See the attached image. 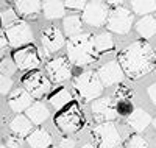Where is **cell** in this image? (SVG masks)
I'll return each mask as SVG.
<instances>
[{
    "label": "cell",
    "mask_w": 156,
    "mask_h": 148,
    "mask_svg": "<svg viewBox=\"0 0 156 148\" xmlns=\"http://www.w3.org/2000/svg\"><path fill=\"white\" fill-rule=\"evenodd\" d=\"M48 100H50V104L53 106L55 109H62V107H66L70 103L72 95L66 89H58L55 93H51V97H48Z\"/></svg>",
    "instance_id": "cb8c5ba5"
},
{
    "label": "cell",
    "mask_w": 156,
    "mask_h": 148,
    "mask_svg": "<svg viewBox=\"0 0 156 148\" xmlns=\"http://www.w3.org/2000/svg\"><path fill=\"white\" fill-rule=\"evenodd\" d=\"M120 67L129 78H140L156 65L154 50L144 41L129 44L120 55Z\"/></svg>",
    "instance_id": "6da1fadb"
},
{
    "label": "cell",
    "mask_w": 156,
    "mask_h": 148,
    "mask_svg": "<svg viewBox=\"0 0 156 148\" xmlns=\"http://www.w3.org/2000/svg\"><path fill=\"white\" fill-rule=\"evenodd\" d=\"M148 95H150L151 101L156 104V83H154V84H151V86L148 87Z\"/></svg>",
    "instance_id": "d590c367"
},
{
    "label": "cell",
    "mask_w": 156,
    "mask_h": 148,
    "mask_svg": "<svg viewBox=\"0 0 156 148\" xmlns=\"http://www.w3.org/2000/svg\"><path fill=\"white\" fill-rule=\"evenodd\" d=\"M133 22H134L133 12L129 9H126V8H123V6H119V8L112 9L108 14L106 26H108V30L112 31V33L126 34L129 30H131Z\"/></svg>",
    "instance_id": "277c9868"
},
{
    "label": "cell",
    "mask_w": 156,
    "mask_h": 148,
    "mask_svg": "<svg viewBox=\"0 0 156 148\" xmlns=\"http://www.w3.org/2000/svg\"><path fill=\"white\" fill-rule=\"evenodd\" d=\"M17 22H19V17H17L16 9H11V8L2 9V12H0V23H2L6 30L9 28V26L16 25Z\"/></svg>",
    "instance_id": "4316f807"
},
{
    "label": "cell",
    "mask_w": 156,
    "mask_h": 148,
    "mask_svg": "<svg viewBox=\"0 0 156 148\" xmlns=\"http://www.w3.org/2000/svg\"><path fill=\"white\" fill-rule=\"evenodd\" d=\"M81 148H95V146L90 145V143H87V145H84V146H81Z\"/></svg>",
    "instance_id": "8d00e7d4"
},
{
    "label": "cell",
    "mask_w": 156,
    "mask_h": 148,
    "mask_svg": "<svg viewBox=\"0 0 156 148\" xmlns=\"http://www.w3.org/2000/svg\"><path fill=\"white\" fill-rule=\"evenodd\" d=\"M12 61H14L16 67L20 70H31L39 65V56L33 45L17 48L14 51V55H12Z\"/></svg>",
    "instance_id": "8fae6325"
},
{
    "label": "cell",
    "mask_w": 156,
    "mask_h": 148,
    "mask_svg": "<svg viewBox=\"0 0 156 148\" xmlns=\"http://www.w3.org/2000/svg\"><path fill=\"white\" fill-rule=\"evenodd\" d=\"M8 104L14 112H22V111H27L33 104V98L23 87H19L16 90H12V93L9 95V100H8Z\"/></svg>",
    "instance_id": "9a60e30c"
},
{
    "label": "cell",
    "mask_w": 156,
    "mask_h": 148,
    "mask_svg": "<svg viewBox=\"0 0 156 148\" xmlns=\"http://www.w3.org/2000/svg\"><path fill=\"white\" fill-rule=\"evenodd\" d=\"M16 64H14V61L12 59H9V58H3L2 61H0V73H2L3 76H11L12 73L16 72Z\"/></svg>",
    "instance_id": "f1b7e54d"
},
{
    "label": "cell",
    "mask_w": 156,
    "mask_h": 148,
    "mask_svg": "<svg viewBox=\"0 0 156 148\" xmlns=\"http://www.w3.org/2000/svg\"><path fill=\"white\" fill-rule=\"evenodd\" d=\"M62 26H64V33L67 36L75 37L78 34H81L83 31V20L78 16H69V17H64Z\"/></svg>",
    "instance_id": "44dd1931"
},
{
    "label": "cell",
    "mask_w": 156,
    "mask_h": 148,
    "mask_svg": "<svg viewBox=\"0 0 156 148\" xmlns=\"http://www.w3.org/2000/svg\"><path fill=\"white\" fill-rule=\"evenodd\" d=\"M112 47H114V39L109 33H101L94 37V50L95 51L103 53V51L112 50Z\"/></svg>",
    "instance_id": "d4e9b609"
},
{
    "label": "cell",
    "mask_w": 156,
    "mask_h": 148,
    "mask_svg": "<svg viewBox=\"0 0 156 148\" xmlns=\"http://www.w3.org/2000/svg\"><path fill=\"white\" fill-rule=\"evenodd\" d=\"M154 19H156V17H154Z\"/></svg>",
    "instance_id": "60d3db41"
},
{
    "label": "cell",
    "mask_w": 156,
    "mask_h": 148,
    "mask_svg": "<svg viewBox=\"0 0 156 148\" xmlns=\"http://www.w3.org/2000/svg\"><path fill=\"white\" fill-rule=\"evenodd\" d=\"M86 6V2H75V0H67L64 2V8H69V9H84Z\"/></svg>",
    "instance_id": "1f68e13d"
},
{
    "label": "cell",
    "mask_w": 156,
    "mask_h": 148,
    "mask_svg": "<svg viewBox=\"0 0 156 148\" xmlns=\"http://www.w3.org/2000/svg\"><path fill=\"white\" fill-rule=\"evenodd\" d=\"M9 128H11V131L14 132V134H17V137H23V136H30V134H31L33 123L27 118V115L19 114V115L9 123Z\"/></svg>",
    "instance_id": "ac0fdd59"
},
{
    "label": "cell",
    "mask_w": 156,
    "mask_h": 148,
    "mask_svg": "<svg viewBox=\"0 0 156 148\" xmlns=\"http://www.w3.org/2000/svg\"><path fill=\"white\" fill-rule=\"evenodd\" d=\"M133 111H134V109H133V104H131V101L126 100V98H120L119 101L115 103V112L119 114V115L129 117Z\"/></svg>",
    "instance_id": "83f0119b"
},
{
    "label": "cell",
    "mask_w": 156,
    "mask_h": 148,
    "mask_svg": "<svg viewBox=\"0 0 156 148\" xmlns=\"http://www.w3.org/2000/svg\"><path fill=\"white\" fill-rule=\"evenodd\" d=\"M151 123H153V126H154V129H156V118H154V120H151Z\"/></svg>",
    "instance_id": "74e56055"
},
{
    "label": "cell",
    "mask_w": 156,
    "mask_h": 148,
    "mask_svg": "<svg viewBox=\"0 0 156 148\" xmlns=\"http://www.w3.org/2000/svg\"><path fill=\"white\" fill-rule=\"evenodd\" d=\"M11 87H12V79L8 78V76L0 75V93H2V95H6V93L11 90Z\"/></svg>",
    "instance_id": "4dcf8cb0"
},
{
    "label": "cell",
    "mask_w": 156,
    "mask_h": 148,
    "mask_svg": "<svg viewBox=\"0 0 156 148\" xmlns=\"http://www.w3.org/2000/svg\"><path fill=\"white\" fill-rule=\"evenodd\" d=\"M8 45V41H6V36L3 31H0V51H3Z\"/></svg>",
    "instance_id": "e575fe53"
},
{
    "label": "cell",
    "mask_w": 156,
    "mask_h": 148,
    "mask_svg": "<svg viewBox=\"0 0 156 148\" xmlns=\"http://www.w3.org/2000/svg\"><path fill=\"white\" fill-rule=\"evenodd\" d=\"M5 36H6L8 45H11V47H22V45H27L33 41L31 26L25 20H19L16 25L9 26L5 33Z\"/></svg>",
    "instance_id": "ba28073f"
},
{
    "label": "cell",
    "mask_w": 156,
    "mask_h": 148,
    "mask_svg": "<svg viewBox=\"0 0 156 148\" xmlns=\"http://www.w3.org/2000/svg\"><path fill=\"white\" fill-rule=\"evenodd\" d=\"M97 75L100 78L103 87H105V86L108 87V86L120 83V81H123V76H125L120 64L117 61H109L106 64H103L100 69L97 70Z\"/></svg>",
    "instance_id": "30bf717a"
},
{
    "label": "cell",
    "mask_w": 156,
    "mask_h": 148,
    "mask_svg": "<svg viewBox=\"0 0 156 148\" xmlns=\"http://www.w3.org/2000/svg\"><path fill=\"white\" fill-rule=\"evenodd\" d=\"M126 148H147L148 145H147V140L144 139V137H140L139 134H136V136H133V137H129L128 140H126V145H125Z\"/></svg>",
    "instance_id": "f546056e"
},
{
    "label": "cell",
    "mask_w": 156,
    "mask_h": 148,
    "mask_svg": "<svg viewBox=\"0 0 156 148\" xmlns=\"http://www.w3.org/2000/svg\"><path fill=\"white\" fill-rule=\"evenodd\" d=\"M73 89L83 101H94L101 95L103 84L100 81L97 72L87 70L73 79Z\"/></svg>",
    "instance_id": "3957f363"
},
{
    "label": "cell",
    "mask_w": 156,
    "mask_h": 148,
    "mask_svg": "<svg viewBox=\"0 0 156 148\" xmlns=\"http://www.w3.org/2000/svg\"><path fill=\"white\" fill-rule=\"evenodd\" d=\"M136 30L137 33L145 37V39H150L151 36L156 34V19L153 16H145L142 17L137 23H136Z\"/></svg>",
    "instance_id": "ffe728a7"
},
{
    "label": "cell",
    "mask_w": 156,
    "mask_h": 148,
    "mask_svg": "<svg viewBox=\"0 0 156 148\" xmlns=\"http://www.w3.org/2000/svg\"><path fill=\"white\" fill-rule=\"evenodd\" d=\"M81 114L76 111V107L67 109L61 112L58 117H55V123L58 125L59 129H62L64 132H73L81 126Z\"/></svg>",
    "instance_id": "4fadbf2b"
},
{
    "label": "cell",
    "mask_w": 156,
    "mask_h": 148,
    "mask_svg": "<svg viewBox=\"0 0 156 148\" xmlns=\"http://www.w3.org/2000/svg\"><path fill=\"white\" fill-rule=\"evenodd\" d=\"M42 11L44 16L47 19H59L64 16L66 8H64L62 2H55V0H50V2H44L42 5Z\"/></svg>",
    "instance_id": "7402d4cb"
},
{
    "label": "cell",
    "mask_w": 156,
    "mask_h": 148,
    "mask_svg": "<svg viewBox=\"0 0 156 148\" xmlns=\"http://www.w3.org/2000/svg\"><path fill=\"white\" fill-rule=\"evenodd\" d=\"M67 56L69 62L75 65H87L94 62V36L89 33H81L75 37H70V41L67 42Z\"/></svg>",
    "instance_id": "7a4b0ae2"
},
{
    "label": "cell",
    "mask_w": 156,
    "mask_h": 148,
    "mask_svg": "<svg viewBox=\"0 0 156 148\" xmlns=\"http://www.w3.org/2000/svg\"><path fill=\"white\" fill-rule=\"evenodd\" d=\"M16 9L22 16H36L41 11V3L36 0H19L16 2Z\"/></svg>",
    "instance_id": "603a6c76"
},
{
    "label": "cell",
    "mask_w": 156,
    "mask_h": 148,
    "mask_svg": "<svg viewBox=\"0 0 156 148\" xmlns=\"http://www.w3.org/2000/svg\"><path fill=\"white\" fill-rule=\"evenodd\" d=\"M25 112H27V118L30 120L33 125H41V123H44L45 120L48 118V115H50L47 106H45L44 103H41V101L33 103Z\"/></svg>",
    "instance_id": "e0dca14e"
},
{
    "label": "cell",
    "mask_w": 156,
    "mask_h": 148,
    "mask_svg": "<svg viewBox=\"0 0 156 148\" xmlns=\"http://www.w3.org/2000/svg\"><path fill=\"white\" fill-rule=\"evenodd\" d=\"M131 8L136 14L145 17L150 12L156 11V2H153V0H136V2H131Z\"/></svg>",
    "instance_id": "484cf974"
},
{
    "label": "cell",
    "mask_w": 156,
    "mask_h": 148,
    "mask_svg": "<svg viewBox=\"0 0 156 148\" xmlns=\"http://www.w3.org/2000/svg\"><path fill=\"white\" fill-rule=\"evenodd\" d=\"M27 142L31 148H48L51 145V136L44 129H36L27 137Z\"/></svg>",
    "instance_id": "d6986e66"
},
{
    "label": "cell",
    "mask_w": 156,
    "mask_h": 148,
    "mask_svg": "<svg viewBox=\"0 0 156 148\" xmlns=\"http://www.w3.org/2000/svg\"><path fill=\"white\" fill-rule=\"evenodd\" d=\"M41 42H42V47L47 53L58 51L64 45V34L56 26H48V28L42 30Z\"/></svg>",
    "instance_id": "5bb4252c"
},
{
    "label": "cell",
    "mask_w": 156,
    "mask_h": 148,
    "mask_svg": "<svg viewBox=\"0 0 156 148\" xmlns=\"http://www.w3.org/2000/svg\"><path fill=\"white\" fill-rule=\"evenodd\" d=\"M45 70L50 76V79L53 83H64L67 81L72 75V69H70V62L66 58H56V59H51L47 62L45 65Z\"/></svg>",
    "instance_id": "9c48e42d"
},
{
    "label": "cell",
    "mask_w": 156,
    "mask_h": 148,
    "mask_svg": "<svg viewBox=\"0 0 156 148\" xmlns=\"http://www.w3.org/2000/svg\"><path fill=\"white\" fill-rule=\"evenodd\" d=\"M128 125L131 126L136 132H142L150 123H151V117L148 115V112H145L144 109H140V107H137V109H134L131 112V115L128 117Z\"/></svg>",
    "instance_id": "2e32d148"
},
{
    "label": "cell",
    "mask_w": 156,
    "mask_h": 148,
    "mask_svg": "<svg viewBox=\"0 0 156 148\" xmlns=\"http://www.w3.org/2000/svg\"><path fill=\"white\" fill-rule=\"evenodd\" d=\"M22 84H23V89L31 95V98L44 97L50 89V81L44 76V73L37 72V70L25 75L22 79Z\"/></svg>",
    "instance_id": "52a82bcc"
},
{
    "label": "cell",
    "mask_w": 156,
    "mask_h": 148,
    "mask_svg": "<svg viewBox=\"0 0 156 148\" xmlns=\"http://www.w3.org/2000/svg\"><path fill=\"white\" fill-rule=\"evenodd\" d=\"M92 137L98 148H114L120 142V134L112 122L100 123L92 131Z\"/></svg>",
    "instance_id": "5b68a950"
},
{
    "label": "cell",
    "mask_w": 156,
    "mask_h": 148,
    "mask_svg": "<svg viewBox=\"0 0 156 148\" xmlns=\"http://www.w3.org/2000/svg\"><path fill=\"white\" fill-rule=\"evenodd\" d=\"M108 14H109L108 6L103 2H89V3H86V6L83 9L81 20L90 26L98 28V26H103L106 23Z\"/></svg>",
    "instance_id": "8992f818"
},
{
    "label": "cell",
    "mask_w": 156,
    "mask_h": 148,
    "mask_svg": "<svg viewBox=\"0 0 156 148\" xmlns=\"http://www.w3.org/2000/svg\"><path fill=\"white\" fill-rule=\"evenodd\" d=\"M92 114L98 122H103V123L114 120L117 117V112H115V104H114L112 98L111 97H101V98L94 100Z\"/></svg>",
    "instance_id": "7c38bea8"
},
{
    "label": "cell",
    "mask_w": 156,
    "mask_h": 148,
    "mask_svg": "<svg viewBox=\"0 0 156 148\" xmlns=\"http://www.w3.org/2000/svg\"><path fill=\"white\" fill-rule=\"evenodd\" d=\"M6 148H22V140L19 137H8Z\"/></svg>",
    "instance_id": "d6a6232c"
},
{
    "label": "cell",
    "mask_w": 156,
    "mask_h": 148,
    "mask_svg": "<svg viewBox=\"0 0 156 148\" xmlns=\"http://www.w3.org/2000/svg\"><path fill=\"white\" fill-rule=\"evenodd\" d=\"M154 55H156V50H154Z\"/></svg>",
    "instance_id": "ab89813d"
},
{
    "label": "cell",
    "mask_w": 156,
    "mask_h": 148,
    "mask_svg": "<svg viewBox=\"0 0 156 148\" xmlns=\"http://www.w3.org/2000/svg\"><path fill=\"white\" fill-rule=\"evenodd\" d=\"M0 148H6V146H3V145H0Z\"/></svg>",
    "instance_id": "f35d334b"
},
{
    "label": "cell",
    "mask_w": 156,
    "mask_h": 148,
    "mask_svg": "<svg viewBox=\"0 0 156 148\" xmlns=\"http://www.w3.org/2000/svg\"><path fill=\"white\" fill-rule=\"evenodd\" d=\"M75 146V140L73 139H62L58 143V148H73Z\"/></svg>",
    "instance_id": "836d02e7"
}]
</instances>
